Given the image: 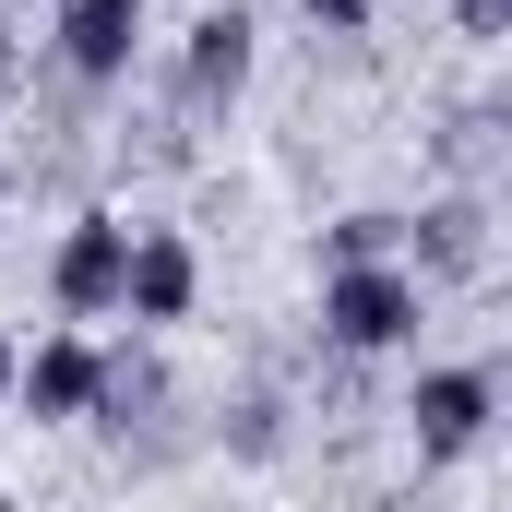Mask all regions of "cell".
Segmentation results:
<instances>
[{
  "label": "cell",
  "instance_id": "cell-1",
  "mask_svg": "<svg viewBox=\"0 0 512 512\" xmlns=\"http://www.w3.org/2000/svg\"><path fill=\"white\" fill-rule=\"evenodd\" d=\"M417 334V274L405 262H334L322 274V346L334 358H393Z\"/></svg>",
  "mask_w": 512,
  "mask_h": 512
},
{
  "label": "cell",
  "instance_id": "cell-2",
  "mask_svg": "<svg viewBox=\"0 0 512 512\" xmlns=\"http://www.w3.org/2000/svg\"><path fill=\"white\" fill-rule=\"evenodd\" d=\"M489 417H501V382H489V370H417V393H405L417 465H465V453L489 441Z\"/></svg>",
  "mask_w": 512,
  "mask_h": 512
},
{
  "label": "cell",
  "instance_id": "cell-3",
  "mask_svg": "<svg viewBox=\"0 0 512 512\" xmlns=\"http://www.w3.org/2000/svg\"><path fill=\"white\" fill-rule=\"evenodd\" d=\"M120 262H131L120 215H72V239L48 251V298H60L72 322H96V310H120Z\"/></svg>",
  "mask_w": 512,
  "mask_h": 512
},
{
  "label": "cell",
  "instance_id": "cell-4",
  "mask_svg": "<svg viewBox=\"0 0 512 512\" xmlns=\"http://www.w3.org/2000/svg\"><path fill=\"white\" fill-rule=\"evenodd\" d=\"M251 84V12L239 0H203L191 36H179V108H227Z\"/></svg>",
  "mask_w": 512,
  "mask_h": 512
},
{
  "label": "cell",
  "instance_id": "cell-5",
  "mask_svg": "<svg viewBox=\"0 0 512 512\" xmlns=\"http://www.w3.org/2000/svg\"><path fill=\"white\" fill-rule=\"evenodd\" d=\"M393 251H417L405 274H441V286H477L489 274V203L477 191H441L429 215H405V239Z\"/></svg>",
  "mask_w": 512,
  "mask_h": 512
},
{
  "label": "cell",
  "instance_id": "cell-6",
  "mask_svg": "<svg viewBox=\"0 0 512 512\" xmlns=\"http://www.w3.org/2000/svg\"><path fill=\"white\" fill-rule=\"evenodd\" d=\"M191 298H203L191 239H179V227H143L131 262H120V310H131V322H191Z\"/></svg>",
  "mask_w": 512,
  "mask_h": 512
},
{
  "label": "cell",
  "instance_id": "cell-7",
  "mask_svg": "<svg viewBox=\"0 0 512 512\" xmlns=\"http://www.w3.org/2000/svg\"><path fill=\"white\" fill-rule=\"evenodd\" d=\"M131 48H143V0H60V60L84 84H120Z\"/></svg>",
  "mask_w": 512,
  "mask_h": 512
},
{
  "label": "cell",
  "instance_id": "cell-8",
  "mask_svg": "<svg viewBox=\"0 0 512 512\" xmlns=\"http://www.w3.org/2000/svg\"><path fill=\"white\" fill-rule=\"evenodd\" d=\"M96 370H108V358H96L84 334H48L36 358H12V393H24L36 417H84V405H96Z\"/></svg>",
  "mask_w": 512,
  "mask_h": 512
},
{
  "label": "cell",
  "instance_id": "cell-9",
  "mask_svg": "<svg viewBox=\"0 0 512 512\" xmlns=\"http://www.w3.org/2000/svg\"><path fill=\"white\" fill-rule=\"evenodd\" d=\"M227 453H239V465H274V453H286V405H274V393H239V405H227Z\"/></svg>",
  "mask_w": 512,
  "mask_h": 512
},
{
  "label": "cell",
  "instance_id": "cell-10",
  "mask_svg": "<svg viewBox=\"0 0 512 512\" xmlns=\"http://www.w3.org/2000/svg\"><path fill=\"white\" fill-rule=\"evenodd\" d=\"M393 239H405V215H334L322 262H393Z\"/></svg>",
  "mask_w": 512,
  "mask_h": 512
},
{
  "label": "cell",
  "instance_id": "cell-11",
  "mask_svg": "<svg viewBox=\"0 0 512 512\" xmlns=\"http://www.w3.org/2000/svg\"><path fill=\"white\" fill-rule=\"evenodd\" d=\"M441 155H453L465 179H489V155H501V108H453V131H441Z\"/></svg>",
  "mask_w": 512,
  "mask_h": 512
},
{
  "label": "cell",
  "instance_id": "cell-12",
  "mask_svg": "<svg viewBox=\"0 0 512 512\" xmlns=\"http://www.w3.org/2000/svg\"><path fill=\"white\" fill-rule=\"evenodd\" d=\"M298 12H310L322 36H358V24H370V0H298Z\"/></svg>",
  "mask_w": 512,
  "mask_h": 512
},
{
  "label": "cell",
  "instance_id": "cell-13",
  "mask_svg": "<svg viewBox=\"0 0 512 512\" xmlns=\"http://www.w3.org/2000/svg\"><path fill=\"white\" fill-rule=\"evenodd\" d=\"M453 24L465 36H512V0H453Z\"/></svg>",
  "mask_w": 512,
  "mask_h": 512
},
{
  "label": "cell",
  "instance_id": "cell-14",
  "mask_svg": "<svg viewBox=\"0 0 512 512\" xmlns=\"http://www.w3.org/2000/svg\"><path fill=\"white\" fill-rule=\"evenodd\" d=\"M0 405H12V334H0Z\"/></svg>",
  "mask_w": 512,
  "mask_h": 512
},
{
  "label": "cell",
  "instance_id": "cell-15",
  "mask_svg": "<svg viewBox=\"0 0 512 512\" xmlns=\"http://www.w3.org/2000/svg\"><path fill=\"white\" fill-rule=\"evenodd\" d=\"M0 84H12V24H0Z\"/></svg>",
  "mask_w": 512,
  "mask_h": 512
},
{
  "label": "cell",
  "instance_id": "cell-16",
  "mask_svg": "<svg viewBox=\"0 0 512 512\" xmlns=\"http://www.w3.org/2000/svg\"><path fill=\"white\" fill-rule=\"evenodd\" d=\"M0 512H12V489H0Z\"/></svg>",
  "mask_w": 512,
  "mask_h": 512
}]
</instances>
